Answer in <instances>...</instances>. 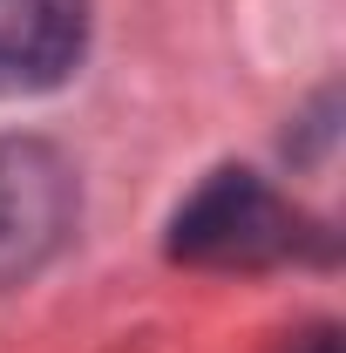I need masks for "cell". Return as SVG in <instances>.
<instances>
[{
  "label": "cell",
  "mask_w": 346,
  "mask_h": 353,
  "mask_svg": "<svg viewBox=\"0 0 346 353\" xmlns=\"http://www.w3.org/2000/svg\"><path fill=\"white\" fill-rule=\"evenodd\" d=\"M88 41V0H0V102L54 88Z\"/></svg>",
  "instance_id": "cell-3"
},
{
  "label": "cell",
  "mask_w": 346,
  "mask_h": 353,
  "mask_svg": "<svg viewBox=\"0 0 346 353\" xmlns=\"http://www.w3.org/2000/svg\"><path fill=\"white\" fill-rule=\"evenodd\" d=\"M292 353H340V333H333V326H312V333H305Z\"/></svg>",
  "instance_id": "cell-4"
},
{
  "label": "cell",
  "mask_w": 346,
  "mask_h": 353,
  "mask_svg": "<svg viewBox=\"0 0 346 353\" xmlns=\"http://www.w3.org/2000/svg\"><path fill=\"white\" fill-rule=\"evenodd\" d=\"M319 231L305 224L299 204H285L265 176L217 170L204 176L170 218V259L204 265V272H265V265L305 259Z\"/></svg>",
  "instance_id": "cell-1"
},
{
  "label": "cell",
  "mask_w": 346,
  "mask_h": 353,
  "mask_svg": "<svg viewBox=\"0 0 346 353\" xmlns=\"http://www.w3.org/2000/svg\"><path fill=\"white\" fill-rule=\"evenodd\" d=\"M75 231V170L48 143H0V285L41 272Z\"/></svg>",
  "instance_id": "cell-2"
}]
</instances>
